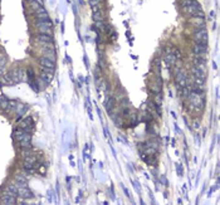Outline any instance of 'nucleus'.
Segmentation results:
<instances>
[{"mask_svg": "<svg viewBox=\"0 0 220 205\" xmlns=\"http://www.w3.org/2000/svg\"><path fill=\"white\" fill-rule=\"evenodd\" d=\"M18 196H20L22 199H33L34 195L28 186H22V187H18Z\"/></svg>", "mask_w": 220, "mask_h": 205, "instance_id": "nucleus-11", "label": "nucleus"}, {"mask_svg": "<svg viewBox=\"0 0 220 205\" xmlns=\"http://www.w3.org/2000/svg\"><path fill=\"white\" fill-rule=\"evenodd\" d=\"M99 4H101V0H89V5L92 8H98Z\"/></svg>", "mask_w": 220, "mask_h": 205, "instance_id": "nucleus-26", "label": "nucleus"}, {"mask_svg": "<svg viewBox=\"0 0 220 205\" xmlns=\"http://www.w3.org/2000/svg\"><path fill=\"white\" fill-rule=\"evenodd\" d=\"M0 204H4V205H14L17 204V197L9 195V194H4L0 197Z\"/></svg>", "mask_w": 220, "mask_h": 205, "instance_id": "nucleus-12", "label": "nucleus"}, {"mask_svg": "<svg viewBox=\"0 0 220 205\" xmlns=\"http://www.w3.org/2000/svg\"><path fill=\"white\" fill-rule=\"evenodd\" d=\"M10 76H12V78L14 81V83H19L23 79V77H24V71L22 68H14L10 72Z\"/></svg>", "mask_w": 220, "mask_h": 205, "instance_id": "nucleus-10", "label": "nucleus"}, {"mask_svg": "<svg viewBox=\"0 0 220 205\" xmlns=\"http://www.w3.org/2000/svg\"><path fill=\"white\" fill-rule=\"evenodd\" d=\"M39 64L43 67V68H47V69H53L55 68V58H50V57H45V55H42L39 58Z\"/></svg>", "mask_w": 220, "mask_h": 205, "instance_id": "nucleus-6", "label": "nucleus"}, {"mask_svg": "<svg viewBox=\"0 0 220 205\" xmlns=\"http://www.w3.org/2000/svg\"><path fill=\"white\" fill-rule=\"evenodd\" d=\"M204 18L202 17H192L191 19V24L195 27V28H200V27H204Z\"/></svg>", "mask_w": 220, "mask_h": 205, "instance_id": "nucleus-20", "label": "nucleus"}, {"mask_svg": "<svg viewBox=\"0 0 220 205\" xmlns=\"http://www.w3.org/2000/svg\"><path fill=\"white\" fill-rule=\"evenodd\" d=\"M181 7L186 14H189L191 17H202L204 18L202 8L196 0H181Z\"/></svg>", "mask_w": 220, "mask_h": 205, "instance_id": "nucleus-1", "label": "nucleus"}, {"mask_svg": "<svg viewBox=\"0 0 220 205\" xmlns=\"http://www.w3.org/2000/svg\"><path fill=\"white\" fill-rule=\"evenodd\" d=\"M154 103H155V105H157V106H161V103H162V94H161V93H157V94H155V98H154Z\"/></svg>", "mask_w": 220, "mask_h": 205, "instance_id": "nucleus-23", "label": "nucleus"}, {"mask_svg": "<svg viewBox=\"0 0 220 205\" xmlns=\"http://www.w3.org/2000/svg\"><path fill=\"white\" fill-rule=\"evenodd\" d=\"M9 99L7 98V97H4V96H0V108H2L3 111H8V108H9Z\"/></svg>", "mask_w": 220, "mask_h": 205, "instance_id": "nucleus-21", "label": "nucleus"}, {"mask_svg": "<svg viewBox=\"0 0 220 205\" xmlns=\"http://www.w3.org/2000/svg\"><path fill=\"white\" fill-rule=\"evenodd\" d=\"M35 39H37L40 44H45V43H52V42H53L52 35H48V34H38Z\"/></svg>", "mask_w": 220, "mask_h": 205, "instance_id": "nucleus-17", "label": "nucleus"}, {"mask_svg": "<svg viewBox=\"0 0 220 205\" xmlns=\"http://www.w3.org/2000/svg\"><path fill=\"white\" fill-rule=\"evenodd\" d=\"M14 184L17 185V187H22V186H28V181H27V177L20 174V172H17L14 175Z\"/></svg>", "mask_w": 220, "mask_h": 205, "instance_id": "nucleus-9", "label": "nucleus"}, {"mask_svg": "<svg viewBox=\"0 0 220 205\" xmlns=\"http://www.w3.org/2000/svg\"><path fill=\"white\" fill-rule=\"evenodd\" d=\"M175 84L177 89H181L187 86V74L184 69H176L175 71Z\"/></svg>", "mask_w": 220, "mask_h": 205, "instance_id": "nucleus-3", "label": "nucleus"}, {"mask_svg": "<svg viewBox=\"0 0 220 205\" xmlns=\"http://www.w3.org/2000/svg\"><path fill=\"white\" fill-rule=\"evenodd\" d=\"M206 50H207V45L195 43V45H194V54L195 55H205Z\"/></svg>", "mask_w": 220, "mask_h": 205, "instance_id": "nucleus-14", "label": "nucleus"}, {"mask_svg": "<svg viewBox=\"0 0 220 205\" xmlns=\"http://www.w3.org/2000/svg\"><path fill=\"white\" fill-rule=\"evenodd\" d=\"M176 60H177V58L175 57V54L172 53V50H170V48H167L166 49V52H165V62H166V64L170 67H174L175 66V63H176Z\"/></svg>", "mask_w": 220, "mask_h": 205, "instance_id": "nucleus-8", "label": "nucleus"}, {"mask_svg": "<svg viewBox=\"0 0 220 205\" xmlns=\"http://www.w3.org/2000/svg\"><path fill=\"white\" fill-rule=\"evenodd\" d=\"M120 103H121V106H122V107H131V102H130V101H128L126 97H125L123 99H121V101H120Z\"/></svg>", "mask_w": 220, "mask_h": 205, "instance_id": "nucleus-24", "label": "nucleus"}, {"mask_svg": "<svg viewBox=\"0 0 220 205\" xmlns=\"http://www.w3.org/2000/svg\"><path fill=\"white\" fill-rule=\"evenodd\" d=\"M161 91H162V86H161V84H159L157 82H156L155 84H152V86H151V92H152L154 94L161 93Z\"/></svg>", "mask_w": 220, "mask_h": 205, "instance_id": "nucleus-22", "label": "nucleus"}, {"mask_svg": "<svg viewBox=\"0 0 220 205\" xmlns=\"http://www.w3.org/2000/svg\"><path fill=\"white\" fill-rule=\"evenodd\" d=\"M44 71L40 73V77L43 81H45L47 83H50L53 81V69H47V68H43Z\"/></svg>", "mask_w": 220, "mask_h": 205, "instance_id": "nucleus-15", "label": "nucleus"}, {"mask_svg": "<svg viewBox=\"0 0 220 205\" xmlns=\"http://www.w3.org/2000/svg\"><path fill=\"white\" fill-rule=\"evenodd\" d=\"M5 63H7V59H5V57H4L3 54H0V69H3V68H4Z\"/></svg>", "mask_w": 220, "mask_h": 205, "instance_id": "nucleus-27", "label": "nucleus"}, {"mask_svg": "<svg viewBox=\"0 0 220 205\" xmlns=\"http://www.w3.org/2000/svg\"><path fill=\"white\" fill-rule=\"evenodd\" d=\"M115 103H116V99H115L113 97H108V98H107L104 106H106V110H107L109 113H111V112L113 111V108H115Z\"/></svg>", "mask_w": 220, "mask_h": 205, "instance_id": "nucleus-19", "label": "nucleus"}, {"mask_svg": "<svg viewBox=\"0 0 220 205\" xmlns=\"http://www.w3.org/2000/svg\"><path fill=\"white\" fill-rule=\"evenodd\" d=\"M18 142H19V146L22 149H32V135L25 132L24 136L22 137V140Z\"/></svg>", "mask_w": 220, "mask_h": 205, "instance_id": "nucleus-7", "label": "nucleus"}, {"mask_svg": "<svg viewBox=\"0 0 220 205\" xmlns=\"http://www.w3.org/2000/svg\"><path fill=\"white\" fill-rule=\"evenodd\" d=\"M132 181V184H134V186L136 187V190H137V192H141V186L139 185V182L136 181V180H131Z\"/></svg>", "mask_w": 220, "mask_h": 205, "instance_id": "nucleus-28", "label": "nucleus"}, {"mask_svg": "<svg viewBox=\"0 0 220 205\" xmlns=\"http://www.w3.org/2000/svg\"><path fill=\"white\" fill-rule=\"evenodd\" d=\"M35 27L38 28V32L39 34H48V35H52V27H53V23L50 19H47V20H38L35 23Z\"/></svg>", "mask_w": 220, "mask_h": 205, "instance_id": "nucleus-4", "label": "nucleus"}, {"mask_svg": "<svg viewBox=\"0 0 220 205\" xmlns=\"http://www.w3.org/2000/svg\"><path fill=\"white\" fill-rule=\"evenodd\" d=\"M23 151H22V155H23V157H28V156H30V155H33V151H32V149H22Z\"/></svg>", "mask_w": 220, "mask_h": 205, "instance_id": "nucleus-25", "label": "nucleus"}, {"mask_svg": "<svg viewBox=\"0 0 220 205\" xmlns=\"http://www.w3.org/2000/svg\"><path fill=\"white\" fill-rule=\"evenodd\" d=\"M27 106L24 105V103H22V102H17V107H15V110H14V112L18 115V116H23L25 112H27Z\"/></svg>", "mask_w": 220, "mask_h": 205, "instance_id": "nucleus-18", "label": "nucleus"}, {"mask_svg": "<svg viewBox=\"0 0 220 205\" xmlns=\"http://www.w3.org/2000/svg\"><path fill=\"white\" fill-rule=\"evenodd\" d=\"M189 99H190V105L191 107L201 111L205 107V96L204 92H196V91H190L189 93ZM202 112V111H201Z\"/></svg>", "mask_w": 220, "mask_h": 205, "instance_id": "nucleus-2", "label": "nucleus"}, {"mask_svg": "<svg viewBox=\"0 0 220 205\" xmlns=\"http://www.w3.org/2000/svg\"><path fill=\"white\" fill-rule=\"evenodd\" d=\"M194 38H195V43H199V44H204V45H207V30L205 29V27H200V28H196L195 33H194Z\"/></svg>", "mask_w": 220, "mask_h": 205, "instance_id": "nucleus-5", "label": "nucleus"}, {"mask_svg": "<svg viewBox=\"0 0 220 205\" xmlns=\"http://www.w3.org/2000/svg\"><path fill=\"white\" fill-rule=\"evenodd\" d=\"M118 140H120V141H122L123 144H126V145H127V140H126V139H125L123 136H121V135H118Z\"/></svg>", "mask_w": 220, "mask_h": 205, "instance_id": "nucleus-29", "label": "nucleus"}, {"mask_svg": "<svg viewBox=\"0 0 220 205\" xmlns=\"http://www.w3.org/2000/svg\"><path fill=\"white\" fill-rule=\"evenodd\" d=\"M4 194H9V195H12L14 197H18V187H17V185L14 182L13 184H8L5 186V189H4Z\"/></svg>", "mask_w": 220, "mask_h": 205, "instance_id": "nucleus-13", "label": "nucleus"}, {"mask_svg": "<svg viewBox=\"0 0 220 205\" xmlns=\"http://www.w3.org/2000/svg\"><path fill=\"white\" fill-rule=\"evenodd\" d=\"M35 18L38 20H47V19H49V15H48V12L43 7H40L39 9L35 10Z\"/></svg>", "mask_w": 220, "mask_h": 205, "instance_id": "nucleus-16", "label": "nucleus"}, {"mask_svg": "<svg viewBox=\"0 0 220 205\" xmlns=\"http://www.w3.org/2000/svg\"><path fill=\"white\" fill-rule=\"evenodd\" d=\"M194 127H195V129H199V127H200V124H199L197 121H195V122H194Z\"/></svg>", "mask_w": 220, "mask_h": 205, "instance_id": "nucleus-30", "label": "nucleus"}]
</instances>
